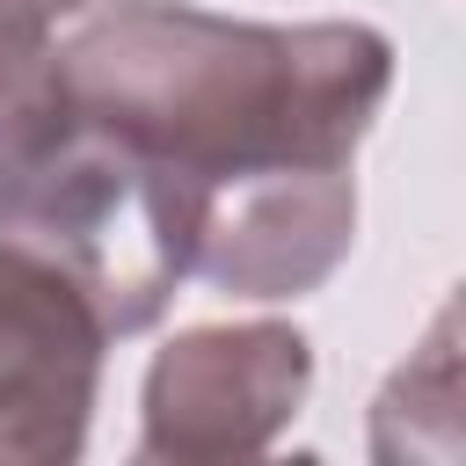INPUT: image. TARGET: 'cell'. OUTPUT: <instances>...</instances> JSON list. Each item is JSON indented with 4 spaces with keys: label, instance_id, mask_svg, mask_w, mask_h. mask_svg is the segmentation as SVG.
<instances>
[{
    "label": "cell",
    "instance_id": "cell-1",
    "mask_svg": "<svg viewBox=\"0 0 466 466\" xmlns=\"http://www.w3.org/2000/svg\"><path fill=\"white\" fill-rule=\"evenodd\" d=\"M51 73L131 167L182 284L299 299L350 255L357 146L393 87V44L371 22L109 0L51 51Z\"/></svg>",
    "mask_w": 466,
    "mask_h": 466
},
{
    "label": "cell",
    "instance_id": "cell-2",
    "mask_svg": "<svg viewBox=\"0 0 466 466\" xmlns=\"http://www.w3.org/2000/svg\"><path fill=\"white\" fill-rule=\"evenodd\" d=\"M313 357L299 328H189L146 371V437L138 459H226L262 451L306 400Z\"/></svg>",
    "mask_w": 466,
    "mask_h": 466
},
{
    "label": "cell",
    "instance_id": "cell-3",
    "mask_svg": "<svg viewBox=\"0 0 466 466\" xmlns=\"http://www.w3.org/2000/svg\"><path fill=\"white\" fill-rule=\"evenodd\" d=\"M109 320L51 255L0 233V459H73Z\"/></svg>",
    "mask_w": 466,
    "mask_h": 466
},
{
    "label": "cell",
    "instance_id": "cell-4",
    "mask_svg": "<svg viewBox=\"0 0 466 466\" xmlns=\"http://www.w3.org/2000/svg\"><path fill=\"white\" fill-rule=\"evenodd\" d=\"M87 0H0V124L15 109H29L51 80V29L66 15H80Z\"/></svg>",
    "mask_w": 466,
    "mask_h": 466
}]
</instances>
